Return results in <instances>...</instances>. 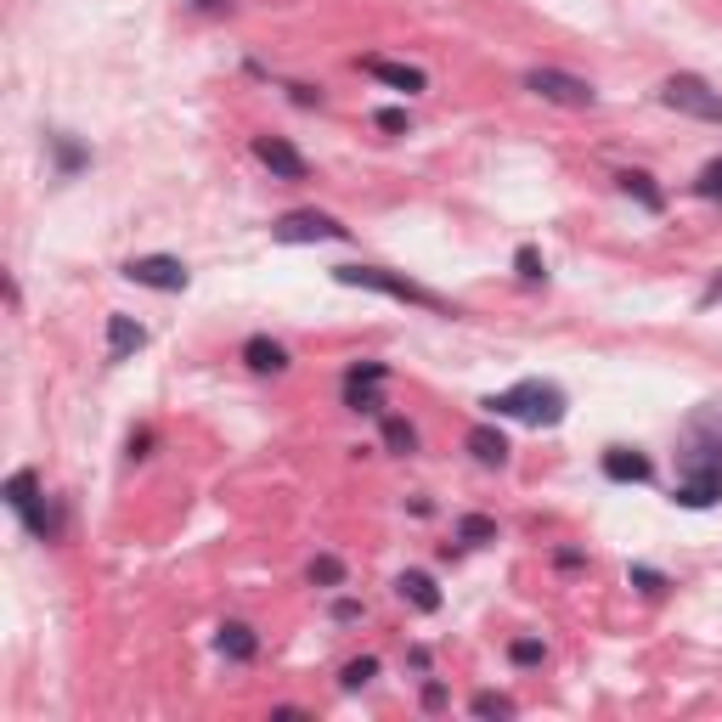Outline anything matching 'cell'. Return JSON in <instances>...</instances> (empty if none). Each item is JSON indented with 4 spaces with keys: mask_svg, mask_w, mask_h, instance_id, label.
<instances>
[{
    "mask_svg": "<svg viewBox=\"0 0 722 722\" xmlns=\"http://www.w3.org/2000/svg\"><path fill=\"white\" fill-rule=\"evenodd\" d=\"M125 277L136 288H153V294H181V288L192 283L187 260H175V254H136L125 266Z\"/></svg>",
    "mask_w": 722,
    "mask_h": 722,
    "instance_id": "obj_7",
    "label": "cell"
},
{
    "mask_svg": "<svg viewBox=\"0 0 722 722\" xmlns=\"http://www.w3.org/2000/svg\"><path fill=\"white\" fill-rule=\"evenodd\" d=\"M243 367L260 378H277V373H288V350L271 333H254V339H243Z\"/></svg>",
    "mask_w": 722,
    "mask_h": 722,
    "instance_id": "obj_11",
    "label": "cell"
},
{
    "mask_svg": "<svg viewBox=\"0 0 722 722\" xmlns=\"http://www.w3.org/2000/svg\"><path fill=\"white\" fill-rule=\"evenodd\" d=\"M345 407L350 412H384V395H378V384H345Z\"/></svg>",
    "mask_w": 722,
    "mask_h": 722,
    "instance_id": "obj_24",
    "label": "cell"
},
{
    "mask_svg": "<svg viewBox=\"0 0 722 722\" xmlns=\"http://www.w3.org/2000/svg\"><path fill=\"white\" fill-rule=\"evenodd\" d=\"M457 542H469V548H486V542H497V519L463 514V519H457Z\"/></svg>",
    "mask_w": 722,
    "mask_h": 722,
    "instance_id": "obj_19",
    "label": "cell"
},
{
    "mask_svg": "<svg viewBox=\"0 0 722 722\" xmlns=\"http://www.w3.org/2000/svg\"><path fill=\"white\" fill-rule=\"evenodd\" d=\"M717 497H722V401H706V407H694L689 424H683L672 503L717 508Z\"/></svg>",
    "mask_w": 722,
    "mask_h": 722,
    "instance_id": "obj_1",
    "label": "cell"
},
{
    "mask_svg": "<svg viewBox=\"0 0 722 722\" xmlns=\"http://www.w3.org/2000/svg\"><path fill=\"white\" fill-rule=\"evenodd\" d=\"M604 480H615V486H644V480H655V463H649L638 446H610V452H604Z\"/></svg>",
    "mask_w": 722,
    "mask_h": 722,
    "instance_id": "obj_10",
    "label": "cell"
},
{
    "mask_svg": "<svg viewBox=\"0 0 722 722\" xmlns=\"http://www.w3.org/2000/svg\"><path fill=\"white\" fill-rule=\"evenodd\" d=\"M553 565H559V570H576V565H587V559H581L576 548H559V553H553Z\"/></svg>",
    "mask_w": 722,
    "mask_h": 722,
    "instance_id": "obj_34",
    "label": "cell"
},
{
    "mask_svg": "<svg viewBox=\"0 0 722 722\" xmlns=\"http://www.w3.org/2000/svg\"><path fill=\"white\" fill-rule=\"evenodd\" d=\"M384 446H390L395 457H412L418 452V429H412L407 418H384Z\"/></svg>",
    "mask_w": 722,
    "mask_h": 722,
    "instance_id": "obj_20",
    "label": "cell"
},
{
    "mask_svg": "<svg viewBox=\"0 0 722 722\" xmlns=\"http://www.w3.org/2000/svg\"><path fill=\"white\" fill-rule=\"evenodd\" d=\"M627 581H632V587H644V593H666V587H672V581L660 576V570H649V565H632Z\"/></svg>",
    "mask_w": 722,
    "mask_h": 722,
    "instance_id": "obj_29",
    "label": "cell"
},
{
    "mask_svg": "<svg viewBox=\"0 0 722 722\" xmlns=\"http://www.w3.org/2000/svg\"><path fill=\"white\" fill-rule=\"evenodd\" d=\"M446 700H452V694H446V683H440V677H429V683H424V711H440Z\"/></svg>",
    "mask_w": 722,
    "mask_h": 722,
    "instance_id": "obj_32",
    "label": "cell"
},
{
    "mask_svg": "<svg viewBox=\"0 0 722 722\" xmlns=\"http://www.w3.org/2000/svg\"><path fill=\"white\" fill-rule=\"evenodd\" d=\"M384 378H390L384 361H350L345 367V384H384Z\"/></svg>",
    "mask_w": 722,
    "mask_h": 722,
    "instance_id": "obj_27",
    "label": "cell"
},
{
    "mask_svg": "<svg viewBox=\"0 0 722 722\" xmlns=\"http://www.w3.org/2000/svg\"><path fill=\"white\" fill-rule=\"evenodd\" d=\"M361 74H373L378 85H390V91H401V96L429 91V74H424V68H412V63H390V57H361Z\"/></svg>",
    "mask_w": 722,
    "mask_h": 722,
    "instance_id": "obj_9",
    "label": "cell"
},
{
    "mask_svg": "<svg viewBox=\"0 0 722 722\" xmlns=\"http://www.w3.org/2000/svg\"><path fill=\"white\" fill-rule=\"evenodd\" d=\"M514 271H519V283H548V266H542V254L531 249V243H519L514 249Z\"/></svg>",
    "mask_w": 722,
    "mask_h": 722,
    "instance_id": "obj_21",
    "label": "cell"
},
{
    "mask_svg": "<svg viewBox=\"0 0 722 722\" xmlns=\"http://www.w3.org/2000/svg\"><path fill=\"white\" fill-rule=\"evenodd\" d=\"M51 147H57V170H63V175H74L79 164H85V153H79V147L68 142V136H51Z\"/></svg>",
    "mask_w": 722,
    "mask_h": 722,
    "instance_id": "obj_30",
    "label": "cell"
},
{
    "mask_svg": "<svg viewBox=\"0 0 722 722\" xmlns=\"http://www.w3.org/2000/svg\"><path fill=\"white\" fill-rule=\"evenodd\" d=\"M508 660H514V666H542L548 644H542V638H508Z\"/></svg>",
    "mask_w": 722,
    "mask_h": 722,
    "instance_id": "obj_23",
    "label": "cell"
},
{
    "mask_svg": "<svg viewBox=\"0 0 722 722\" xmlns=\"http://www.w3.org/2000/svg\"><path fill=\"white\" fill-rule=\"evenodd\" d=\"M288 91H294L299 108H322V91H311V85H288Z\"/></svg>",
    "mask_w": 722,
    "mask_h": 722,
    "instance_id": "obj_33",
    "label": "cell"
},
{
    "mask_svg": "<svg viewBox=\"0 0 722 722\" xmlns=\"http://www.w3.org/2000/svg\"><path fill=\"white\" fill-rule=\"evenodd\" d=\"M373 125H378V130H390V136H407L412 119H407V108H378V113H373Z\"/></svg>",
    "mask_w": 722,
    "mask_h": 722,
    "instance_id": "obj_28",
    "label": "cell"
},
{
    "mask_svg": "<svg viewBox=\"0 0 722 722\" xmlns=\"http://www.w3.org/2000/svg\"><path fill=\"white\" fill-rule=\"evenodd\" d=\"M333 621H361V615H367V610H361V598H333Z\"/></svg>",
    "mask_w": 722,
    "mask_h": 722,
    "instance_id": "obj_31",
    "label": "cell"
},
{
    "mask_svg": "<svg viewBox=\"0 0 722 722\" xmlns=\"http://www.w3.org/2000/svg\"><path fill=\"white\" fill-rule=\"evenodd\" d=\"M373 677H378V660H373V655L345 660V672H339V689H350V694H356L361 683H373Z\"/></svg>",
    "mask_w": 722,
    "mask_h": 722,
    "instance_id": "obj_22",
    "label": "cell"
},
{
    "mask_svg": "<svg viewBox=\"0 0 722 722\" xmlns=\"http://www.w3.org/2000/svg\"><path fill=\"white\" fill-rule=\"evenodd\" d=\"M706 299H722V277H717V283H711V288H706Z\"/></svg>",
    "mask_w": 722,
    "mask_h": 722,
    "instance_id": "obj_36",
    "label": "cell"
},
{
    "mask_svg": "<svg viewBox=\"0 0 722 722\" xmlns=\"http://www.w3.org/2000/svg\"><path fill=\"white\" fill-rule=\"evenodd\" d=\"M142 345H147V328H142V322H136V316H119V311H113V316H108V361L136 356Z\"/></svg>",
    "mask_w": 722,
    "mask_h": 722,
    "instance_id": "obj_15",
    "label": "cell"
},
{
    "mask_svg": "<svg viewBox=\"0 0 722 722\" xmlns=\"http://www.w3.org/2000/svg\"><path fill=\"white\" fill-rule=\"evenodd\" d=\"M40 497H46V491H40V474H34V469H17L12 480H6V508H12L17 519H29Z\"/></svg>",
    "mask_w": 722,
    "mask_h": 722,
    "instance_id": "obj_16",
    "label": "cell"
},
{
    "mask_svg": "<svg viewBox=\"0 0 722 722\" xmlns=\"http://www.w3.org/2000/svg\"><path fill=\"white\" fill-rule=\"evenodd\" d=\"M480 407H486L491 418H519V424H531V429L565 424V390H559L553 378H519L514 390L486 395Z\"/></svg>",
    "mask_w": 722,
    "mask_h": 722,
    "instance_id": "obj_2",
    "label": "cell"
},
{
    "mask_svg": "<svg viewBox=\"0 0 722 722\" xmlns=\"http://www.w3.org/2000/svg\"><path fill=\"white\" fill-rule=\"evenodd\" d=\"M694 192H700V198H711V204H722V158H711L706 170L694 175Z\"/></svg>",
    "mask_w": 722,
    "mask_h": 722,
    "instance_id": "obj_26",
    "label": "cell"
},
{
    "mask_svg": "<svg viewBox=\"0 0 722 722\" xmlns=\"http://www.w3.org/2000/svg\"><path fill=\"white\" fill-rule=\"evenodd\" d=\"M254 158H260L277 181H305V175H311V164L299 158V147L288 142V136H254Z\"/></svg>",
    "mask_w": 722,
    "mask_h": 722,
    "instance_id": "obj_8",
    "label": "cell"
},
{
    "mask_svg": "<svg viewBox=\"0 0 722 722\" xmlns=\"http://www.w3.org/2000/svg\"><path fill=\"white\" fill-rule=\"evenodd\" d=\"M204 12H232V0H198Z\"/></svg>",
    "mask_w": 722,
    "mask_h": 722,
    "instance_id": "obj_35",
    "label": "cell"
},
{
    "mask_svg": "<svg viewBox=\"0 0 722 722\" xmlns=\"http://www.w3.org/2000/svg\"><path fill=\"white\" fill-rule=\"evenodd\" d=\"M469 711L474 717H514V700H508V694H491V689H480L469 700Z\"/></svg>",
    "mask_w": 722,
    "mask_h": 722,
    "instance_id": "obj_25",
    "label": "cell"
},
{
    "mask_svg": "<svg viewBox=\"0 0 722 722\" xmlns=\"http://www.w3.org/2000/svg\"><path fill=\"white\" fill-rule=\"evenodd\" d=\"M525 91L553 102V108H598L593 79L565 74V68H525Z\"/></svg>",
    "mask_w": 722,
    "mask_h": 722,
    "instance_id": "obj_4",
    "label": "cell"
},
{
    "mask_svg": "<svg viewBox=\"0 0 722 722\" xmlns=\"http://www.w3.org/2000/svg\"><path fill=\"white\" fill-rule=\"evenodd\" d=\"M333 283L339 288H367V294L401 299V305H418V311H435V316H457V305H446V299L429 294L424 283H412V277L384 271V266H333Z\"/></svg>",
    "mask_w": 722,
    "mask_h": 722,
    "instance_id": "obj_3",
    "label": "cell"
},
{
    "mask_svg": "<svg viewBox=\"0 0 722 722\" xmlns=\"http://www.w3.org/2000/svg\"><path fill=\"white\" fill-rule=\"evenodd\" d=\"M660 102L672 113H689V119H706V125H722V91H711L700 74H672L660 85Z\"/></svg>",
    "mask_w": 722,
    "mask_h": 722,
    "instance_id": "obj_6",
    "label": "cell"
},
{
    "mask_svg": "<svg viewBox=\"0 0 722 722\" xmlns=\"http://www.w3.org/2000/svg\"><path fill=\"white\" fill-rule=\"evenodd\" d=\"M395 593L407 598L418 615H435V610H440V587H435V576H429V570H401V576H395Z\"/></svg>",
    "mask_w": 722,
    "mask_h": 722,
    "instance_id": "obj_13",
    "label": "cell"
},
{
    "mask_svg": "<svg viewBox=\"0 0 722 722\" xmlns=\"http://www.w3.org/2000/svg\"><path fill=\"white\" fill-rule=\"evenodd\" d=\"M271 237L277 243H350V226L339 215H322V209H288L271 220Z\"/></svg>",
    "mask_w": 722,
    "mask_h": 722,
    "instance_id": "obj_5",
    "label": "cell"
},
{
    "mask_svg": "<svg viewBox=\"0 0 722 722\" xmlns=\"http://www.w3.org/2000/svg\"><path fill=\"white\" fill-rule=\"evenodd\" d=\"M615 181H621V192H627V198H632L638 209H649V215H660V209H666V192L655 187V175H644V170H621Z\"/></svg>",
    "mask_w": 722,
    "mask_h": 722,
    "instance_id": "obj_17",
    "label": "cell"
},
{
    "mask_svg": "<svg viewBox=\"0 0 722 722\" xmlns=\"http://www.w3.org/2000/svg\"><path fill=\"white\" fill-rule=\"evenodd\" d=\"M469 457L480 463V469H503L508 463V435L491 429V424H474L469 429Z\"/></svg>",
    "mask_w": 722,
    "mask_h": 722,
    "instance_id": "obj_14",
    "label": "cell"
},
{
    "mask_svg": "<svg viewBox=\"0 0 722 722\" xmlns=\"http://www.w3.org/2000/svg\"><path fill=\"white\" fill-rule=\"evenodd\" d=\"M305 576H311V587H345L350 570H345V559H339V553H316Z\"/></svg>",
    "mask_w": 722,
    "mask_h": 722,
    "instance_id": "obj_18",
    "label": "cell"
},
{
    "mask_svg": "<svg viewBox=\"0 0 722 722\" xmlns=\"http://www.w3.org/2000/svg\"><path fill=\"white\" fill-rule=\"evenodd\" d=\"M215 649L232 660V666H249V660L260 655V632H254L249 621H226V627L215 632Z\"/></svg>",
    "mask_w": 722,
    "mask_h": 722,
    "instance_id": "obj_12",
    "label": "cell"
}]
</instances>
